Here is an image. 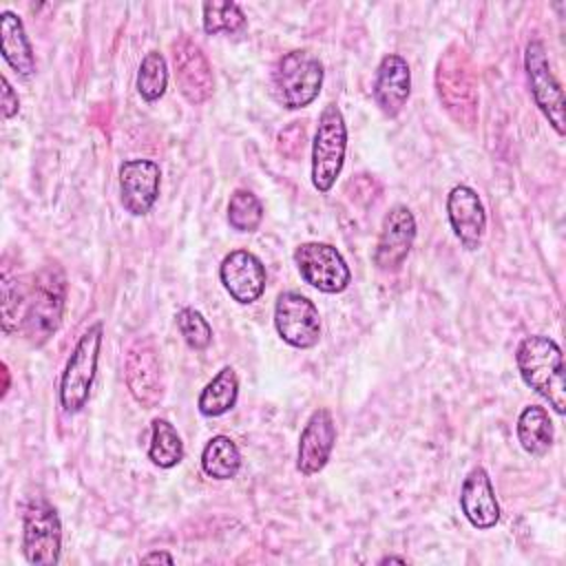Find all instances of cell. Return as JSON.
<instances>
[{
    "mask_svg": "<svg viewBox=\"0 0 566 566\" xmlns=\"http://www.w3.org/2000/svg\"><path fill=\"white\" fill-rule=\"evenodd\" d=\"M524 66H526V75L531 82V91L535 97V104L539 106V111L544 113V117L548 119V124L564 135V95H562V86L555 80L551 64H548V55L546 49L539 40H531L526 44V53H524Z\"/></svg>",
    "mask_w": 566,
    "mask_h": 566,
    "instance_id": "cell-11",
    "label": "cell"
},
{
    "mask_svg": "<svg viewBox=\"0 0 566 566\" xmlns=\"http://www.w3.org/2000/svg\"><path fill=\"white\" fill-rule=\"evenodd\" d=\"M0 42H2V57L4 62L22 77H29L35 71V57L24 33L22 20L11 13L2 11L0 15Z\"/></svg>",
    "mask_w": 566,
    "mask_h": 566,
    "instance_id": "cell-20",
    "label": "cell"
},
{
    "mask_svg": "<svg viewBox=\"0 0 566 566\" xmlns=\"http://www.w3.org/2000/svg\"><path fill=\"white\" fill-rule=\"evenodd\" d=\"M148 458L153 460V464H157L161 469H170L184 460V442H181L177 429L164 418L153 420Z\"/></svg>",
    "mask_w": 566,
    "mask_h": 566,
    "instance_id": "cell-24",
    "label": "cell"
},
{
    "mask_svg": "<svg viewBox=\"0 0 566 566\" xmlns=\"http://www.w3.org/2000/svg\"><path fill=\"white\" fill-rule=\"evenodd\" d=\"M155 562L172 564L175 559H172V555H168V553H164V551H153V553H148V555L142 557V564H155Z\"/></svg>",
    "mask_w": 566,
    "mask_h": 566,
    "instance_id": "cell-32",
    "label": "cell"
},
{
    "mask_svg": "<svg viewBox=\"0 0 566 566\" xmlns=\"http://www.w3.org/2000/svg\"><path fill=\"white\" fill-rule=\"evenodd\" d=\"M272 82L276 99L285 108H305L321 93L323 64L307 51H290L279 60Z\"/></svg>",
    "mask_w": 566,
    "mask_h": 566,
    "instance_id": "cell-5",
    "label": "cell"
},
{
    "mask_svg": "<svg viewBox=\"0 0 566 566\" xmlns=\"http://www.w3.org/2000/svg\"><path fill=\"white\" fill-rule=\"evenodd\" d=\"M66 298V276L60 265H44L27 285L20 332L31 345H44L60 327Z\"/></svg>",
    "mask_w": 566,
    "mask_h": 566,
    "instance_id": "cell-1",
    "label": "cell"
},
{
    "mask_svg": "<svg viewBox=\"0 0 566 566\" xmlns=\"http://www.w3.org/2000/svg\"><path fill=\"white\" fill-rule=\"evenodd\" d=\"M27 285L18 276H2V327L7 334L20 332L22 314H24V301H27Z\"/></svg>",
    "mask_w": 566,
    "mask_h": 566,
    "instance_id": "cell-28",
    "label": "cell"
},
{
    "mask_svg": "<svg viewBox=\"0 0 566 566\" xmlns=\"http://www.w3.org/2000/svg\"><path fill=\"white\" fill-rule=\"evenodd\" d=\"M0 84H2V115H4V119H11L20 111V99L4 75H2Z\"/></svg>",
    "mask_w": 566,
    "mask_h": 566,
    "instance_id": "cell-31",
    "label": "cell"
},
{
    "mask_svg": "<svg viewBox=\"0 0 566 566\" xmlns=\"http://www.w3.org/2000/svg\"><path fill=\"white\" fill-rule=\"evenodd\" d=\"M294 261L301 279L325 294L343 292L352 281V272L345 259L329 243H301L294 250Z\"/></svg>",
    "mask_w": 566,
    "mask_h": 566,
    "instance_id": "cell-8",
    "label": "cell"
},
{
    "mask_svg": "<svg viewBox=\"0 0 566 566\" xmlns=\"http://www.w3.org/2000/svg\"><path fill=\"white\" fill-rule=\"evenodd\" d=\"M438 97L447 113L462 126L471 128L478 117V93L473 69L462 49L451 46L440 60L436 71Z\"/></svg>",
    "mask_w": 566,
    "mask_h": 566,
    "instance_id": "cell-3",
    "label": "cell"
},
{
    "mask_svg": "<svg viewBox=\"0 0 566 566\" xmlns=\"http://www.w3.org/2000/svg\"><path fill=\"white\" fill-rule=\"evenodd\" d=\"M274 327L279 336L296 349H310L321 338L318 310L298 292L279 294L274 305Z\"/></svg>",
    "mask_w": 566,
    "mask_h": 566,
    "instance_id": "cell-10",
    "label": "cell"
},
{
    "mask_svg": "<svg viewBox=\"0 0 566 566\" xmlns=\"http://www.w3.org/2000/svg\"><path fill=\"white\" fill-rule=\"evenodd\" d=\"M336 442V424L329 413V409L321 407L316 409L310 420L305 422L298 440V460L296 467L303 475H314L318 473L334 449Z\"/></svg>",
    "mask_w": 566,
    "mask_h": 566,
    "instance_id": "cell-16",
    "label": "cell"
},
{
    "mask_svg": "<svg viewBox=\"0 0 566 566\" xmlns=\"http://www.w3.org/2000/svg\"><path fill=\"white\" fill-rule=\"evenodd\" d=\"M177 327H179L186 345L192 349H206L212 340V327L201 316V312H197L192 307H184L177 312Z\"/></svg>",
    "mask_w": 566,
    "mask_h": 566,
    "instance_id": "cell-29",
    "label": "cell"
},
{
    "mask_svg": "<svg viewBox=\"0 0 566 566\" xmlns=\"http://www.w3.org/2000/svg\"><path fill=\"white\" fill-rule=\"evenodd\" d=\"M460 506L464 517L475 528H493L500 520V504L489 473L482 467L469 471L460 491Z\"/></svg>",
    "mask_w": 566,
    "mask_h": 566,
    "instance_id": "cell-19",
    "label": "cell"
},
{
    "mask_svg": "<svg viewBox=\"0 0 566 566\" xmlns=\"http://www.w3.org/2000/svg\"><path fill=\"white\" fill-rule=\"evenodd\" d=\"M124 376L130 396L146 409H153L164 398V371L157 347L150 338H137L126 349Z\"/></svg>",
    "mask_w": 566,
    "mask_h": 566,
    "instance_id": "cell-9",
    "label": "cell"
},
{
    "mask_svg": "<svg viewBox=\"0 0 566 566\" xmlns=\"http://www.w3.org/2000/svg\"><path fill=\"white\" fill-rule=\"evenodd\" d=\"M380 564H407V559H405V557H394V555H389V557H382Z\"/></svg>",
    "mask_w": 566,
    "mask_h": 566,
    "instance_id": "cell-33",
    "label": "cell"
},
{
    "mask_svg": "<svg viewBox=\"0 0 566 566\" xmlns=\"http://www.w3.org/2000/svg\"><path fill=\"white\" fill-rule=\"evenodd\" d=\"M99 345H102V323H95L80 336L75 349L66 360L62 382H60V402L66 413H77L91 396V387L97 371Z\"/></svg>",
    "mask_w": 566,
    "mask_h": 566,
    "instance_id": "cell-6",
    "label": "cell"
},
{
    "mask_svg": "<svg viewBox=\"0 0 566 566\" xmlns=\"http://www.w3.org/2000/svg\"><path fill=\"white\" fill-rule=\"evenodd\" d=\"M305 148V128L301 122H292L287 128H283L279 133V153L290 157V159H298L301 153Z\"/></svg>",
    "mask_w": 566,
    "mask_h": 566,
    "instance_id": "cell-30",
    "label": "cell"
},
{
    "mask_svg": "<svg viewBox=\"0 0 566 566\" xmlns=\"http://www.w3.org/2000/svg\"><path fill=\"white\" fill-rule=\"evenodd\" d=\"M411 93V73L402 55L389 53L380 60L374 77V99L376 106L387 117H396Z\"/></svg>",
    "mask_w": 566,
    "mask_h": 566,
    "instance_id": "cell-18",
    "label": "cell"
},
{
    "mask_svg": "<svg viewBox=\"0 0 566 566\" xmlns=\"http://www.w3.org/2000/svg\"><path fill=\"white\" fill-rule=\"evenodd\" d=\"M159 181L161 170L150 159H128L119 168V190H122V206L126 212L142 217L146 214L157 197H159Z\"/></svg>",
    "mask_w": 566,
    "mask_h": 566,
    "instance_id": "cell-14",
    "label": "cell"
},
{
    "mask_svg": "<svg viewBox=\"0 0 566 566\" xmlns=\"http://www.w3.org/2000/svg\"><path fill=\"white\" fill-rule=\"evenodd\" d=\"M347 148V128L336 104H327L318 117L312 142V184L318 192L332 190Z\"/></svg>",
    "mask_w": 566,
    "mask_h": 566,
    "instance_id": "cell-4",
    "label": "cell"
},
{
    "mask_svg": "<svg viewBox=\"0 0 566 566\" xmlns=\"http://www.w3.org/2000/svg\"><path fill=\"white\" fill-rule=\"evenodd\" d=\"M168 84V66L159 51L146 53L137 73V91L146 102H155L166 93Z\"/></svg>",
    "mask_w": 566,
    "mask_h": 566,
    "instance_id": "cell-25",
    "label": "cell"
},
{
    "mask_svg": "<svg viewBox=\"0 0 566 566\" xmlns=\"http://www.w3.org/2000/svg\"><path fill=\"white\" fill-rule=\"evenodd\" d=\"M219 276L228 294L243 305L254 303L265 290V268L248 250L230 252L219 268Z\"/></svg>",
    "mask_w": 566,
    "mask_h": 566,
    "instance_id": "cell-15",
    "label": "cell"
},
{
    "mask_svg": "<svg viewBox=\"0 0 566 566\" xmlns=\"http://www.w3.org/2000/svg\"><path fill=\"white\" fill-rule=\"evenodd\" d=\"M522 380L544 396L557 413L566 411L564 358L559 345L548 336H528L515 352Z\"/></svg>",
    "mask_w": 566,
    "mask_h": 566,
    "instance_id": "cell-2",
    "label": "cell"
},
{
    "mask_svg": "<svg viewBox=\"0 0 566 566\" xmlns=\"http://www.w3.org/2000/svg\"><path fill=\"white\" fill-rule=\"evenodd\" d=\"M416 239V219L407 206H394L380 226L374 250V263L382 272H396L411 252Z\"/></svg>",
    "mask_w": 566,
    "mask_h": 566,
    "instance_id": "cell-13",
    "label": "cell"
},
{
    "mask_svg": "<svg viewBox=\"0 0 566 566\" xmlns=\"http://www.w3.org/2000/svg\"><path fill=\"white\" fill-rule=\"evenodd\" d=\"M263 206L250 190H234L228 201V221L237 232H254L261 226Z\"/></svg>",
    "mask_w": 566,
    "mask_h": 566,
    "instance_id": "cell-27",
    "label": "cell"
},
{
    "mask_svg": "<svg viewBox=\"0 0 566 566\" xmlns=\"http://www.w3.org/2000/svg\"><path fill=\"white\" fill-rule=\"evenodd\" d=\"M447 214L460 243L467 250H478L486 230V212L478 192L469 186L451 188L447 197Z\"/></svg>",
    "mask_w": 566,
    "mask_h": 566,
    "instance_id": "cell-17",
    "label": "cell"
},
{
    "mask_svg": "<svg viewBox=\"0 0 566 566\" xmlns=\"http://www.w3.org/2000/svg\"><path fill=\"white\" fill-rule=\"evenodd\" d=\"M201 469L214 480H230L241 469L239 447L228 436H214L201 451Z\"/></svg>",
    "mask_w": 566,
    "mask_h": 566,
    "instance_id": "cell-23",
    "label": "cell"
},
{
    "mask_svg": "<svg viewBox=\"0 0 566 566\" xmlns=\"http://www.w3.org/2000/svg\"><path fill=\"white\" fill-rule=\"evenodd\" d=\"M172 66L179 93L190 104L206 102L214 91V77L210 62L199 44L190 38H179L172 44Z\"/></svg>",
    "mask_w": 566,
    "mask_h": 566,
    "instance_id": "cell-12",
    "label": "cell"
},
{
    "mask_svg": "<svg viewBox=\"0 0 566 566\" xmlns=\"http://www.w3.org/2000/svg\"><path fill=\"white\" fill-rule=\"evenodd\" d=\"M62 548V526L55 509L42 500L33 497L22 517V551L29 564L53 566L60 562Z\"/></svg>",
    "mask_w": 566,
    "mask_h": 566,
    "instance_id": "cell-7",
    "label": "cell"
},
{
    "mask_svg": "<svg viewBox=\"0 0 566 566\" xmlns=\"http://www.w3.org/2000/svg\"><path fill=\"white\" fill-rule=\"evenodd\" d=\"M517 440L531 455H544L553 444V422L544 407L531 405L517 418Z\"/></svg>",
    "mask_w": 566,
    "mask_h": 566,
    "instance_id": "cell-21",
    "label": "cell"
},
{
    "mask_svg": "<svg viewBox=\"0 0 566 566\" xmlns=\"http://www.w3.org/2000/svg\"><path fill=\"white\" fill-rule=\"evenodd\" d=\"M245 27V15L237 2L212 0L203 4V31L214 33H237Z\"/></svg>",
    "mask_w": 566,
    "mask_h": 566,
    "instance_id": "cell-26",
    "label": "cell"
},
{
    "mask_svg": "<svg viewBox=\"0 0 566 566\" xmlns=\"http://www.w3.org/2000/svg\"><path fill=\"white\" fill-rule=\"evenodd\" d=\"M239 396V378L232 367H223L199 394V411L208 418L223 416L230 411Z\"/></svg>",
    "mask_w": 566,
    "mask_h": 566,
    "instance_id": "cell-22",
    "label": "cell"
}]
</instances>
